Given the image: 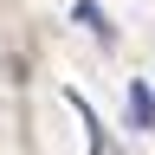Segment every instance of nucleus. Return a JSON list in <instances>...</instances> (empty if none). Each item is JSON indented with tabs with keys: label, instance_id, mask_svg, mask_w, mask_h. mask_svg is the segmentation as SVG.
<instances>
[{
	"label": "nucleus",
	"instance_id": "obj_1",
	"mask_svg": "<svg viewBox=\"0 0 155 155\" xmlns=\"http://www.w3.org/2000/svg\"><path fill=\"white\" fill-rule=\"evenodd\" d=\"M129 123H136V129H155V97H149V84L129 91Z\"/></svg>",
	"mask_w": 155,
	"mask_h": 155
},
{
	"label": "nucleus",
	"instance_id": "obj_2",
	"mask_svg": "<svg viewBox=\"0 0 155 155\" xmlns=\"http://www.w3.org/2000/svg\"><path fill=\"white\" fill-rule=\"evenodd\" d=\"M78 19H84V26H91L97 39H104V45H110V39H116V26H110V19H104V13H97V7H91V0H84V7H78Z\"/></svg>",
	"mask_w": 155,
	"mask_h": 155
}]
</instances>
